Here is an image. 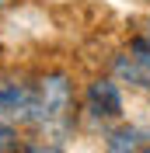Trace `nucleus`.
Wrapping results in <instances>:
<instances>
[{
    "instance_id": "obj_1",
    "label": "nucleus",
    "mask_w": 150,
    "mask_h": 153,
    "mask_svg": "<svg viewBox=\"0 0 150 153\" xmlns=\"http://www.w3.org/2000/svg\"><path fill=\"white\" fill-rule=\"evenodd\" d=\"M70 111H74V87L66 73H46L35 84V118L38 132H46L49 139H56L63 146L66 132H70Z\"/></svg>"
},
{
    "instance_id": "obj_2",
    "label": "nucleus",
    "mask_w": 150,
    "mask_h": 153,
    "mask_svg": "<svg viewBox=\"0 0 150 153\" xmlns=\"http://www.w3.org/2000/svg\"><path fill=\"white\" fill-rule=\"evenodd\" d=\"M0 118H7V122H32L35 118V87L0 84Z\"/></svg>"
},
{
    "instance_id": "obj_3",
    "label": "nucleus",
    "mask_w": 150,
    "mask_h": 153,
    "mask_svg": "<svg viewBox=\"0 0 150 153\" xmlns=\"http://www.w3.org/2000/svg\"><path fill=\"white\" fill-rule=\"evenodd\" d=\"M84 101H87V111L94 118H119L122 115V94H119V84L101 76V80H91L84 91Z\"/></svg>"
},
{
    "instance_id": "obj_4",
    "label": "nucleus",
    "mask_w": 150,
    "mask_h": 153,
    "mask_svg": "<svg viewBox=\"0 0 150 153\" xmlns=\"http://www.w3.org/2000/svg\"><path fill=\"white\" fill-rule=\"evenodd\" d=\"M140 139H143L140 129H119V132L108 136V150H115V153H119V150H140V146H143Z\"/></svg>"
},
{
    "instance_id": "obj_5",
    "label": "nucleus",
    "mask_w": 150,
    "mask_h": 153,
    "mask_svg": "<svg viewBox=\"0 0 150 153\" xmlns=\"http://www.w3.org/2000/svg\"><path fill=\"white\" fill-rule=\"evenodd\" d=\"M14 150H21V136L7 118H0V153H14Z\"/></svg>"
},
{
    "instance_id": "obj_6",
    "label": "nucleus",
    "mask_w": 150,
    "mask_h": 153,
    "mask_svg": "<svg viewBox=\"0 0 150 153\" xmlns=\"http://www.w3.org/2000/svg\"><path fill=\"white\" fill-rule=\"evenodd\" d=\"M129 52H133V56H136V59L143 63V66L150 70V35H147V38H133Z\"/></svg>"
},
{
    "instance_id": "obj_7",
    "label": "nucleus",
    "mask_w": 150,
    "mask_h": 153,
    "mask_svg": "<svg viewBox=\"0 0 150 153\" xmlns=\"http://www.w3.org/2000/svg\"><path fill=\"white\" fill-rule=\"evenodd\" d=\"M4 4H7V0H0V7H4Z\"/></svg>"
}]
</instances>
